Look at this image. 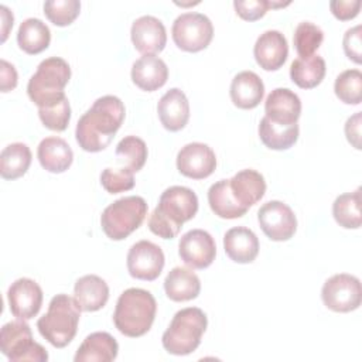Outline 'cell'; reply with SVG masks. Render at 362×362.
<instances>
[{
    "label": "cell",
    "mask_w": 362,
    "mask_h": 362,
    "mask_svg": "<svg viewBox=\"0 0 362 362\" xmlns=\"http://www.w3.org/2000/svg\"><path fill=\"white\" fill-rule=\"evenodd\" d=\"M130 37L134 48L143 55L161 52L167 44V31L161 20L154 16H141L136 18L130 28Z\"/></svg>",
    "instance_id": "16"
},
{
    "label": "cell",
    "mask_w": 362,
    "mask_h": 362,
    "mask_svg": "<svg viewBox=\"0 0 362 362\" xmlns=\"http://www.w3.org/2000/svg\"><path fill=\"white\" fill-rule=\"evenodd\" d=\"M74 300L81 311H98L103 308L109 300V286L96 274L82 276L74 286Z\"/></svg>",
    "instance_id": "21"
},
{
    "label": "cell",
    "mask_w": 362,
    "mask_h": 362,
    "mask_svg": "<svg viewBox=\"0 0 362 362\" xmlns=\"http://www.w3.org/2000/svg\"><path fill=\"white\" fill-rule=\"evenodd\" d=\"M124 115V105L117 96L105 95L98 98L76 123V143L88 153L105 150L120 129Z\"/></svg>",
    "instance_id": "1"
},
{
    "label": "cell",
    "mask_w": 362,
    "mask_h": 362,
    "mask_svg": "<svg viewBox=\"0 0 362 362\" xmlns=\"http://www.w3.org/2000/svg\"><path fill=\"white\" fill-rule=\"evenodd\" d=\"M259 137L270 150H287L296 144L300 134L298 124L283 126L269 120L266 116L259 123Z\"/></svg>",
    "instance_id": "31"
},
{
    "label": "cell",
    "mask_w": 362,
    "mask_h": 362,
    "mask_svg": "<svg viewBox=\"0 0 362 362\" xmlns=\"http://www.w3.org/2000/svg\"><path fill=\"white\" fill-rule=\"evenodd\" d=\"M147 202L139 195H129L107 205L100 215V226L112 240H122L143 223L147 215Z\"/></svg>",
    "instance_id": "7"
},
{
    "label": "cell",
    "mask_w": 362,
    "mask_h": 362,
    "mask_svg": "<svg viewBox=\"0 0 362 362\" xmlns=\"http://www.w3.org/2000/svg\"><path fill=\"white\" fill-rule=\"evenodd\" d=\"M197 212L198 197L191 188L168 187L148 218V229L163 239H173L180 233L182 223L192 219Z\"/></svg>",
    "instance_id": "2"
},
{
    "label": "cell",
    "mask_w": 362,
    "mask_h": 362,
    "mask_svg": "<svg viewBox=\"0 0 362 362\" xmlns=\"http://www.w3.org/2000/svg\"><path fill=\"white\" fill-rule=\"evenodd\" d=\"M71 79L69 64L59 57H49L41 61L27 85L28 98L38 106L47 107L62 100L64 88Z\"/></svg>",
    "instance_id": "6"
},
{
    "label": "cell",
    "mask_w": 362,
    "mask_h": 362,
    "mask_svg": "<svg viewBox=\"0 0 362 362\" xmlns=\"http://www.w3.org/2000/svg\"><path fill=\"white\" fill-rule=\"evenodd\" d=\"M31 150L24 143H11L6 146L0 156V174L4 180L23 177L31 164Z\"/></svg>",
    "instance_id": "32"
},
{
    "label": "cell",
    "mask_w": 362,
    "mask_h": 362,
    "mask_svg": "<svg viewBox=\"0 0 362 362\" xmlns=\"http://www.w3.org/2000/svg\"><path fill=\"white\" fill-rule=\"evenodd\" d=\"M208 204L212 212L223 219H236L247 212V209L239 205L233 198L229 188V180H219L209 187Z\"/></svg>",
    "instance_id": "30"
},
{
    "label": "cell",
    "mask_w": 362,
    "mask_h": 362,
    "mask_svg": "<svg viewBox=\"0 0 362 362\" xmlns=\"http://www.w3.org/2000/svg\"><path fill=\"white\" fill-rule=\"evenodd\" d=\"M175 45L187 52H198L205 49L214 37V25L211 20L201 13L180 14L171 28Z\"/></svg>",
    "instance_id": "9"
},
{
    "label": "cell",
    "mask_w": 362,
    "mask_h": 362,
    "mask_svg": "<svg viewBox=\"0 0 362 362\" xmlns=\"http://www.w3.org/2000/svg\"><path fill=\"white\" fill-rule=\"evenodd\" d=\"M164 291L171 301H189L198 297L201 291V281L191 269L177 266L165 276Z\"/></svg>",
    "instance_id": "27"
},
{
    "label": "cell",
    "mask_w": 362,
    "mask_h": 362,
    "mask_svg": "<svg viewBox=\"0 0 362 362\" xmlns=\"http://www.w3.org/2000/svg\"><path fill=\"white\" fill-rule=\"evenodd\" d=\"M223 249L228 257L236 263H252L259 253V239L246 226H235L223 236Z\"/></svg>",
    "instance_id": "23"
},
{
    "label": "cell",
    "mask_w": 362,
    "mask_h": 362,
    "mask_svg": "<svg viewBox=\"0 0 362 362\" xmlns=\"http://www.w3.org/2000/svg\"><path fill=\"white\" fill-rule=\"evenodd\" d=\"M324 41L322 30L310 21L300 23L293 34L294 48L298 57H311L321 47Z\"/></svg>",
    "instance_id": "36"
},
{
    "label": "cell",
    "mask_w": 362,
    "mask_h": 362,
    "mask_svg": "<svg viewBox=\"0 0 362 362\" xmlns=\"http://www.w3.org/2000/svg\"><path fill=\"white\" fill-rule=\"evenodd\" d=\"M156 313L157 303L154 296L144 288L130 287L116 301L113 322L120 334L139 338L150 331Z\"/></svg>",
    "instance_id": "3"
},
{
    "label": "cell",
    "mask_w": 362,
    "mask_h": 362,
    "mask_svg": "<svg viewBox=\"0 0 362 362\" xmlns=\"http://www.w3.org/2000/svg\"><path fill=\"white\" fill-rule=\"evenodd\" d=\"M206 327L208 318L201 308H182L174 314L168 328L161 337V344L171 355H189L199 346Z\"/></svg>",
    "instance_id": "5"
},
{
    "label": "cell",
    "mask_w": 362,
    "mask_h": 362,
    "mask_svg": "<svg viewBox=\"0 0 362 362\" xmlns=\"http://www.w3.org/2000/svg\"><path fill=\"white\" fill-rule=\"evenodd\" d=\"M361 31H362V27L359 24L352 28H348L342 40L345 55L355 64L362 62V40H361L362 33Z\"/></svg>",
    "instance_id": "41"
},
{
    "label": "cell",
    "mask_w": 362,
    "mask_h": 362,
    "mask_svg": "<svg viewBox=\"0 0 362 362\" xmlns=\"http://www.w3.org/2000/svg\"><path fill=\"white\" fill-rule=\"evenodd\" d=\"M38 116L42 124L54 132H64L71 120V106L68 98L47 107H38Z\"/></svg>",
    "instance_id": "38"
},
{
    "label": "cell",
    "mask_w": 362,
    "mask_h": 362,
    "mask_svg": "<svg viewBox=\"0 0 362 362\" xmlns=\"http://www.w3.org/2000/svg\"><path fill=\"white\" fill-rule=\"evenodd\" d=\"M178 255L191 269H206L216 256V245L211 233L204 229H191L180 238Z\"/></svg>",
    "instance_id": "13"
},
{
    "label": "cell",
    "mask_w": 362,
    "mask_h": 362,
    "mask_svg": "<svg viewBox=\"0 0 362 362\" xmlns=\"http://www.w3.org/2000/svg\"><path fill=\"white\" fill-rule=\"evenodd\" d=\"M157 113L161 124L168 132L184 129L189 119V103L185 93L178 88L167 90L157 103Z\"/></svg>",
    "instance_id": "19"
},
{
    "label": "cell",
    "mask_w": 362,
    "mask_h": 362,
    "mask_svg": "<svg viewBox=\"0 0 362 362\" xmlns=\"http://www.w3.org/2000/svg\"><path fill=\"white\" fill-rule=\"evenodd\" d=\"M327 72L325 61L321 55L298 57L290 65V78L301 89H313L318 86Z\"/></svg>",
    "instance_id": "28"
},
{
    "label": "cell",
    "mask_w": 362,
    "mask_h": 362,
    "mask_svg": "<svg viewBox=\"0 0 362 362\" xmlns=\"http://www.w3.org/2000/svg\"><path fill=\"white\" fill-rule=\"evenodd\" d=\"M51 41V31L48 25L40 18H25L17 31V44L25 54L35 55L48 48Z\"/></svg>",
    "instance_id": "29"
},
{
    "label": "cell",
    "mask_w": 362,
    "mask_h": 362,
    "mask_svg": "<svg viewBox=\"0 0 362 362\" xmlns=\"http://www.w3.org/2000/svg\"><path fill=\"white\" fill-rule=\"evenodd\" d=\"M253 55L260 68L264 71L280 69L288 57V44L286 37L277 30L262 33L253 47Z\"/></svg>",
    "instance_id": "17"
},
{
    "label": "cell",
    "mask_w": 362,
    "mask_h": 362,
    "mask_svg": "<svg viewBox=\"0 0 362 362\" xmlns=\"http://www.w3.org/2000/svg\"><path fill=\"white\" fill-rule=\"evenodd\" d=\"M216 168V156L214 150L199 141L188 143L177 154V170L192 180L209 177Z\"/></svg>",
    "instance_id": "15"
},
{
    "label": "cell",
    "mask_w": 362,
    "mask_h": 362,
    "mask_svg": "<svg viewBox=\"0 0 362 362\" xmlns=\"http://www.w3.org/2000/svg\"><path fill=\"white\" fill-rule=\"evenodd\" d=\"M229 188L236 202L249 209L263 198L266 192V181L259 171L245 168L238 171L229 180Z\"/></svg>",
    "instance_id": "20"
},
{
    "label": "cell",
    "mask_w": 362,
    "mask_h": 362,
    "mask_svg": "<svg viewBox=\"0 0 362 362\" xmlns=\"http://www.w3.org/2000/svg\"><path fill=\"white\" fill-rule=\"evenodd\" d=\"M346 140L356 148H361V112H356L345 122Z\"/></svg>",
    "instance_id": "44"
},
{
    "label": "cell",
    "mask_w": 362,
    "mask_h": 362,
    "mask_svg": "<svg viewBox=\"0 0 362 362\" xmlns=\"http://www.w3.org/2000/svg\"><path fill=\"white\" fill-rule=\"evenodd\" d=\"M337 98L345 105H359L362 100V74L359 69L341 72L334 83Z\"/></svg>",
    "instance_id": "35"
},
{
    "label": "cell",
    "mask_w": 362,
    "mask_h": 362,
    "mask_svg": "<svg viewBox=\"0 0 362 362\" xmlns=\"http://www.w3.org/2000/svg\"><path fill=\"white\" fill-rule=\"evenodd\" d=\"M0 89L1 92H10L17 86V71L13 64L7 62L6 59L0 61Z\"/></svg>",
    "instance_id": "43"
},
{
    "label": "cell",
    "mask_w": 362,
    "mask_h": 362,
    "mask_svg": "<svg viewBox=\"0 0 362 362\" xmlns=\"http://www.w3.org/2000/svg\"><path fill=\"white\" fill-rule=\"evenodd\" d=\"M0 349L10 361H48L47 349L34 341L30 325L24 320L4 324L0 331Z\"/></svg>",
    "instance_id": "8"
},
{
    "label": "cell",
    "mask_w": 362,
    "mask_h": 362,
    "mask_svg": "<svg viewBox=\"0 0 362 362\" xmlns=\"http://www.w3.org/2000/svg\"><path fill=\"white\" fill-rule=\"evenodd\" d=\"M79 318L81 308L74 297L61 293L51 298L47 313L37 321V328L52 346L65 348L76 335Z\"/></svg>",
    "instance_id": "4"
},
{
    "label": "cell",
    "mask_w": 362,
    "mask_h": 362,
    "mask_svg": "<svg viewBox=\"0 0 362 362\" xmlns=\"http://www.w3.org/2000/svg\"><path fill=\"white\" fill-rule=\"evenodd\" d=\"M81 3L78 0H47L44 3V14L58 27H65L74 23L79 16Z\"/></svg>",
    "instance_id": "37"
},
{
    "label": "cell",
    "mask_w": 362,
    "mask_h": 362,
    "mask_svg": "<svg viewBox=\"0 0 362 362\" xmlns=\"http://www.w3.org/2000/svg\"><path fill=\"white\" fill-rule=\"evenodd\" d=\"M321 298L327 308L335 313H349L359 308L362 287L358 277L348 273H338L325 280L321 288Z\"/></svg>",
    "instance_id": "10"
},
{
    "label": "cell",
    "mask_w": 362,
    "mask_h": 362,
    "mask_svg": "<svg viewBox=\"0 0 362 362\" xmlns=\"http://www.w3.org/2000/svg\"><path fill=\"white\" fill-rule=\"evenodd\" d=\"M229 93L236 107L253 109L264 96V85L253 71H242L232 79Z\"/></svg>",
    "instance_id": "24"
},
{
    "label": "cell",
    "mask_w": 362,
    "mask_h": 362,
    "mask_svg": "<svg viewBox=\"0 0 362 362\" xmlns=\"http://www.w3.org/2000/svg\"><path fill=\"white\" fill-rule=\"evenodd\" d=\"M331 13L341 21L352 20L359 14L361 1L359 0H334L329 3Z\"/></svg>",
    "instance_id": "42"
},
{
    "label": "cell",
    "mask_w": 362,
    "mask_h": 362,
    "mask_svg": "<svg viewBox=\"0 0 362 362\" xmlns=\"http://www.w3.org/2000/svg\"><path fill=\"white\" fill-rule=\"evenodd\" d=\"M0 11H1V21H3V24H1V42H4L7 35H8L10 28L13 27L14 17H13V13L4 4L0 6Z\"/></svg>",
    "instance_id": "45"
},
{
    "label": "cell",
    "mask_w": 362,
    "mask_h": 362,
    "mask_svg": "<svg viewBox=\"0 0 362 362\" xmlns=\"http://www.w3.org/2000/svg\"><path fill=\"white\" fill-rule=\"evenodd\" d=\"M130 75L137 88L146 92H154L167 82L168 68L161 58L143 55L134 61Z\"/></svg>",
    "instance_id": "22"
},
{
    "label": "cell",
    "mask_w": 362,
    "mask_h": 362,
    "mask_svg": "<svg viewBox=\"0 0 362 362\" xmlns=\"http://www.w3.org/2000/svg\"><path fill=\"white\" fill-rule=\"evenodd\" d=\"M37 157L41 167L54 174L66 171L74 161L72 148L64 139L57 136H49L40 141Z\"/></svg>",
    "instance_id": "25"
},
{
    "label": "cell",
    "mask_w": 362,
    "mask_h": 362,
    "mask_svg": "<svg viewBox=\"0 0 362 362\" xmlns=\"http://www.w3.org/2000/svg\"><path fill=\"white\" fill-rule=\"evenodd\" d=\"M236 14L245 21H256L262 18L270 8L269 0H236L233 1Z\"/></svg>",
    "instance_id": "40"
},
{
    "label": "cell",
    "mask_w": 362,
    "mask_h": 362,
    "mask_svg": "<svg viewBox=\"0 0 362 362\" xmlns=\"http://www.w3.org/2000/svg\"><path fill=\"white\" fill-rule=\"evenodd\" d=\"M133 171L126 167L112 168L106 167L100 174V184L109 194H119L129 191L134 187Z\"/></svg>",
    "instance_id": "39"
},
{
    "label": "cell",
    "mask_w": 362,
    "mask_h": 362,
    "mask_svg": "<svg viewBox=\"0 0 362 362\" xmlns=\"http://www.w3.org/2000/svg\"><path fill=\"white\" fill-rule=\"evenodd\" d=\"M335 222L345 229H358L361 226V188L352 192L341 194L332 204Z\"/></svg>",
    "instance_id": "33"
},
{
    "label": "cell",
    "mask_w": 362,
    "mask_h": 362,
    "mask_svg": "<svg viewBox=\"0 0 362 362\" xmlns=\"http://www.w3.org/2000/svg\"><path fill=\"white\" fill-rule=\"evenodd\" d=\"M165 257L161 247L150 240H139L129 249L126 264L129 274L139 280H156L164 267Z\"/></svg>",
    "instance_id": "12"
},
{
    "label": "cell",
    "mask_w": 362,
    "mask_h": 362,
    "mask_svg": "<svg viewBox=\"0 0 362 362\" xmlns=\"http://www.w3.org/2000/svg\"><path fill=\"white\" fill-rule=\"evenodd\" d=\"M119 352L117 341L105 331L89 334L79 345L74 361L75 362H110L115 361Z\"/></svg>",
    "instance_id": "26"
},
{
    "label": "cell",
    "mask_w": 362,
    "mask_h": 362,
    "mask_svg": "<svg viewBox=\"0 0 362 362\" xmlns=\"http://www.w3.org/2000/svg\"><path fill=\"white\" fill-rule=\"evenodd\" d=\"M257 222L263 233L274 242H284L294 236L297 218L293 209L281 201H267L257 211Z\"/></svg>",
    "instance_id": "11"
},
{
    "label": "cell",
    "mask_w": 362,
    "mask_h": 362,
    "mask_svg": "<svg viewBox=\"0 0 362 362\" xmlns=\"http://www.w3.org/2000/svg\"><path fill=\"white\" fill-rule=\"evenodd\" d=\"M42 290L37 281L28 277L14 280L7 290V301L11 314L18 320L34 318L42 305Z\"/></svg>",
    "instance_id": "14"
},
{
    "label": "cell",
    "mask_w": 362,
    "mask_h": 362,
    "mask_svg": "<svg viewBox=\"0 0 362 362\" xmlns=\"http://www.w3.org/2000/svg\"><path fill=\"white\" fill-rule=\"evenodd\" d=\"M266 117L283 126L296 124L301 115V100L288 88L273 89L264 102Z\"/></svg>",
    "instance_id": "18"
},
{
    "label": "cell",
    "mask_w": 362,
    "mask_h": 362,
    "mask_svg": "<svg viewBox=\"0 0 362 362\" xmlns=\"http://www.w3.org/2000/svg\"><path fill=\"white\" fill-rule=\"evenodd\" d=\"M116 158L122 167L133 173L140 171L147 160V146L144 140L137 136H126L116 146Z\"/></svg>",
    "instance_id": "34"
}]
</instances>
